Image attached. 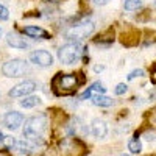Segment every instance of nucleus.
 I'll use <instances>...</instances> for the list:
<instances>
[{"instance_id":"a211bd4d","label":"nucleus","mask_w":156,"mask_h":156,"mask_svg":"<svg viewBox=\"0 0 156 156\" xmlns=\"http://www.w3.org/2000/svg\"><path fill=\"white\" fill-rule=\"evenodd\" d=\"M8 17H9V11H8V8H6L5 5L0 3V20H8Z\"/></svg>"},{"instance_id":"f257e3e1","label":"nucleus","mask_w":156,"mask_h":156,"mask_svg":"<svg viewBox=\"0 0 156 156\" xmlns=\"http://www.w3.org/2000/svg\"><path fill=\"white\" fill-rule=\"evenodd\" d=\"M47 128V117L45 114H39L34 115L27 122L23 128V137L27 139L28 142H31L33 145L37 144H42L44 139H42V133L45 131Z\"/></svg>"},{"instance_id":"aec40b11","label":"nucleus","mask_w":156,"mask_h":156,"mask_svg":"<svg viewBox=\"0 0 156 156\" xmlns=\"http://www.w3.org/2000/svg\"><path fill=\"white\" fill-rule=\"evenodd\" d=\"M142 75H144V70H142V69H136V70H133L131 73L128 75V80L131 81V80H134L136 76H142Z\"/></svg>"},{"instance_id":"39448f33","label":"nucleus","mask_w":156,"mask_h":156,"mask_svg":"<svg viewBox=\"0 0 156 156\" xmlns=\"http://www.w3.org/2000/svg\"><path fill=\"white\" fill-rule=\"evenodd\" d=\"M53 86H55V87H59V89H62V90H72V89H76L78 80H76L75 75L58 73V75L53 78Z\"/></svg>"},{"instance_id":"20e7f679","label":"nucleus","mask_w":156,"mask_h":156,"mask_svg":"<svg viewBox=\"0 0 156 156\" xmlns=\"http://www.w3.org/2000/svg\"><path fill=\"white\" fill-rule=\"evenodd\" d=\"M94 31V22L90 19H86L80 23L73 25L72 28H69L66 31V37L67 39H72V41L78 42V41H83L86 36H89L90 33Z\"/></svg>"},{"instance_id":"b1692460","label":"nucleus","mask_w":156,"mask_h":156,"mask_svg":"<svg viewBox=\"0 0 156 156\" xmlns=\"http://www.w3.org/2000/svg\"><path fill=\"white\" fill-rule=\"evenodd\" d=\"M3 137H5V136L2 134V131H0V144H2V142H3Z\"/></svg>"},{"instance_id":"0eeeda50","label":"nucleus","mask_w":156,"mask_h":156,"mask_svg":"<svg viewBox=\"0 0 156 156\" xmlns=\"http://www.w3.org/2000/svg\"><path fill=\"white\" fill-rule=\"evenodd\" d=\"M36 89V83L33 80H25L19 84H16L9 90V97H25V95H30L33 90Z\"/></svg>"},{"instance_id":"9b49d317","label":"nucleus","mask_w":156,"mask_h":156,"mask_svg":"<svg viewBox=\"0 0 156 156\" xmlns=\"http://www.w3.org/2000/svg\"><path fill=\"white\" fill-rule=\"evenodd\" d=\"M90 131H92V134L95 136V137H105L106 136V133H108V126H106V123L103 122V120H100V119H94L92 120V123H90Z\"/></svg>"},{"instance_id":"393cba45","label":"nucleus","mask_w":156,"mask_h":156,"mask_svg":"<svg viewBox=\"0 0 156 156\" xmlns=\"http://www.w3.org/2000/svg\"><path fill=\"white\" fill-rule=\"evenodd\" d=\"M120 156H129V154H120Z\"/></svg>"},{"instance_id":"f3484780","label":"nucleus","mask_w":156,"mask_h":156,"mask_svg":"<svg viewBox=\"0 0 156 156\" xmlns=\"http://www.w3.org/2000/svg\"><path fill=\"white\" fill-rule=\"evenodd\" d=\"M3 142H5V145H6L9 150L16 148V144H17V140H16L14 137H11V136H6V137H3Z\"/></svg>"},{"instance_id":"9d476101","label":"nucleus","mask_w":156,"mask_h":156,"mask_svg":"<svg viewBox=\"0 0 156 156\" xmlns=\"http://www.w3.org/2000/svg\"><path fill=\"white\" fill-rule=\"evenodd\" d=\"M23 33L28 37H34V39H37V37L39 39H48V33L44 28L37 27V25H28V27H25Z\"/></svg>"},{"instance_id":"f8f14e48","label":"nucleus","mask_w":156,"mask_h":156,"mask_svg":"<svg viewBox=\"0 0 156 156\" xmlns=\"http://www.w3.org/2000/svg\"><path fill=\"white\" fill-rule=\"evenodd\" d=\"M94 92H97V94H105V92H106V87L103 86V83H100V81H95L92 86H90V87H87V89L84 90V92L81 94V97H80V98H81V100L90 98Z\"/></svg>"},{"instance_id":"7ed1b4c3","label":"nucleus","mask_w":156,"mask_h":156,"mask_svg":"<svg viewBox=\"0 0 156 156\" xmlns=\"http://www.w3.org/2000/svg\"><path fill=\"white\" fill-rule=\"evenodd\" d=\"M28 70H30L28 62H25L23 59H9L2 66V73L8 78L23 76Z\"/></svg>"},{"instance_id":"412c9836","label":"nucleus","mask_w":156,"mask_h":156,"mask_svg":"<svg viewBox=\"0 0 156 156\" xmlns=\"http://www.w3.org/2000/svg\"><path fill=\"white\" fill-rule=\"evenodd\" d=\"M144 136H145L147 140H153V139H154V133H145Z\"/></svg>"},{"instance_id":"dca6fc26","label":"nucleus","mask_w":156,"mask_h":156,"mask_svg":"<svg viewBox=\"0 0 156 156\" xmlns=\"http://www.w3.org/2000/svg\"><path fill=\"white\" fill-rule=\"evenodd\" d=\"M140 6H142L140 0H125L123 2V8L126 11H137Z\"/></svg>"},{"instance_id":"6e6552de","label":"nucleus","mask_w":156,"mask_h":156,"mask_svg":"<svg viewBox=\"0 0 156 156\" xmlns=\"http://www.w3.org/2000/svg\"><path fill=\"white\" fill-rule=\"evenodd\" d=\"M22 122H23V115L20 114V112H17V111H9V112H6L5 114V117H3V123H5V126L8 128V129H17L20 125H22Z\"/></svg>"},{"instance_id":"6ab92c4d","label":"nucleus","mask_w":156,"mask_h":156,"mask_svg":"<svg viewBox=\"0 0 156 156\" xmlns=\"http://www.w3.org/2000/svg\"><path fill=\"white\" fill-rule=\"evenodd\" d=\"M126 89H128V86H126L125 83H119V84L115 86L114 92H115V95H122V94H125V92H126Z\"/></svg>"},{"instance_id":"1a4fd4ad","label":"nucleus","mask_w":156,"mask_h":156,"mask_svg":"<svg viewBox=\"0 0 156 156\" xmlns=\"http://www.w3.org/2000/svg\"><path fill=\"white\" fill-rule=\"evenodd\" d=\"M6 42L12 48H19V50H25V48L30 47V44L25 41L23 37H20L19 34H16V33H8L6 34Z\"/></svg>"},{"instance_id":"bb28decb","label":"nucleus","mask_w":156,"mask_h":156,"mask_svg":"<svg viewBox=\"0 0 156 156\" xmlns=\"http://www.w3.org/2000/svg\"><path fill=\"white\" fill-rule=\"evenodd\" d=\"M0 33H2V30H0Z\"/></svg>"},{"instance_id":"4468645a","label":"nucleus","mask_w":156,"mask_h":156,"mask_svg":"<svg viewBox=\"0 0 156 156\" xmlns=\"http://www.w3.org/2000/svg\"><path fill=\"white\" fill-rule=\"evenodd\" d=\"M41 103V98L36 97V95H25L23 100H20V106L25 108V109H30V108H34L36 105Z\"/></svg>"},{"instance_id":"4be33fe9","label":"nucleus","mask_w":156,"mask_h":156,"mask_svg":"<svg viewBox=\"0 0 156 156\" xmlns=\"http://www.w3.org/2000/svg\"><path fill=\"white\" fill-rule=\"evenodd\" d=\"M108 2H109V0H94L95 5H106Z\"/></svg>"},{"instance_id":"5701e85b","label":"nucleus","mask_w":156,"mask_h":156,"mask_svg":"<svg viewBox=\"0 0 156 156\" xmlns=\"http://www.w3.org/2000/svg\"><path fill=\"white\" fill-rule=\"evenodd\" d=\"M94 70H95V72H101V70H103V66H95Z\"/></svg>"},{"instance_id":"423d86ee","label":"nucleus","mask_w":156,"mask_h":156,"mask_svg":"<svg viewBox=\"0 0 156 156\" xmlns=\"http://www.w3.org/2000/svg\"><path fill=\"white\" fill-rule=\"evenodd\" d=\"M30 61L36 66L41 67H48L53 64V56L50 55V51L47 50H34L30 53Z\"/></svg>"},{"instance_id":"f03ea898","label":"nucleus","mask_w":156,"mask_h":156,"mask_svg":"<svg viewBox=\"0 0 156 156\" xmlns=\"http://www.w3.org/2000/svg\"><path fill=\"white\" fill-rule=\"evenodd\" d=\"M83 53V47L78 42H69L64 44L59 50H58V56L61 59V62L64 64H75L80 61Z\"/></svg>"},{"instance_id":"2eb2a0df","label":"nucleus","mask_w":156,"mask_h":156,"mask_svg":"<svg viewBox=\"0 0 156 156\" xmlns=\"http://www.w3.org/2000/svg\"><path fill=\"white\" fill-rule=\"evenodd\" d=\"M128 150L131 151L133 154H139L142 151V144H140V140L139 139H131L128 142Z\"/></svg>"},{"instance_id":"ddd939ff","label":"nucleus","mask_w":156,"mask_h":156,"mask_svg":"<svg viewBox=\"0 0 156 156\" xmlns=\"http://www.w3.org/2000/svg\"><path fill=\"white\" fill-rule=\"evenodd\" d=\"M90 100H92L94 105H97V106H105V108L111 106L112 103H114L112 98H109V97H106V95H103V94H92Z\"/></svg>"},{"instance_id":"a878e982","label":"nucleus","mask_w":156,"mask_h":156,"mask_svg":"<svg viewBox=\"0 0 156 156\" xmlns=\"http://www.w3.org/2000/svg\"><path fill=\"white\" fill-rule=\"evenodd\" d=\"M154 8H156V0H154Z\"/></svg>"}]
</instances>
